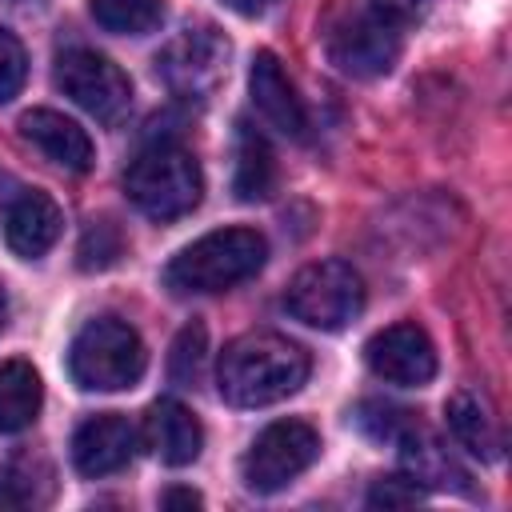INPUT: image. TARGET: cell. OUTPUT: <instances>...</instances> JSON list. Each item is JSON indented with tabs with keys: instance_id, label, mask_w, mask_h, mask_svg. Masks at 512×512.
Wrapping results in <instances>:
<instances>
[{
	"instance_id": "18",
	"label": "cell",
	"mask_w": 512,
	"mask_h": 512,
	"mask_svg": "<svg viewBox=\"0 0 512 512\" xmlns=\"http://www.w3.org/2000/svg\"><path fill=\"white\" fill-rule=\"evenodd\" d=\"M44 404L40 372L28 360H4L0 364V432H24Z\"/></svg>"
},
{
	"instance_id": "5",
	"label": "cell",
	"mask_w": 512,
	"mask_h": 512,
	"mask_svg": "<svg viewBox=\"0 0 512 512\" xmlns=\"http://www.w3.org/2000/svg\"><path fill=\"white\" fill-rule=\"evenodd\" d=\"M284 308L320 332H336L344 324H352L364 308V280L352 264L344 260H316L308 268H300L288 280L284 292Z\"/></svg>"
},
{
	"instance_id": "15",
	"label": "cell",
	"mask_w": 512,
	"mask_h": 512,
	"mask_svg": "<svg viewBox=\"0 0 512 512\" xmlns=\"http://www.w3.org/2000/svg\"><path fill=\"white\" fill-rule=\"evenodd\" d=\"M144 444L152 448V456L168 468H184L200 456L204 448V428L192 416V408H184L180 400L164 396L156 404H148L144 416Z\"/></svg>"
},
{
	"instance_id": "11",
	"label": "cell",
	"mask_w": 512,
	"mask_h": 512,
	"mask_svg": "<svg viewBox=\"0 0 512 512\" xmlns=\"http://www.w3.org/2000/svg\"><path fill=\"white\" fill-rule=\"evenodd\" d=\"M60 204L40 188H16L4 204V240L20 260L44 256L60 240Z\"/></svg>"
},
{
	"instance_id": "30",
	"label": "cell",
	"mask_w": 512,
	"mask_h": 512,
	"mask_svg": "<svg viewBox=\"0 0 512 512\" xmlns=\"http://www.w3.org/2000/svg\"><path fill=\"white\" fill-rule=\"evenodd\" d=\"M4 320H8V300H4V288H0V328H4Z\"/></svg>"
},
{
	"instance_id": "27",
	"label": "cell",
	"mask_w": 512,
	"mask_h": 512,
	"mask_svg": "<svg viewBox=\"0 0 512 512\" xmlns=\"http://www.w3.org/2000/svg\"><path fill=\"white\" fill-rule=\"evenodd\" d=\"M428 4L432 0H372V8L380 12V16H388L392 24H412V20H420L424 12H428Z\"/></svg>"
},
{
	"instance_id": "12",
	"label": "cell",
	"mask_w": 512,
	"mask_h": 512,
	"mask_svg": "<svg viewBox=\"0 0 512 512\" xmlns=\"http://www.w3.org/2000/svg\"><path fill=\"white\" fill-rule=\"evenodd\" d=\"M136 452V428L120 412L88 416L72 436V464L80 476H112Z\"/></svg>"
},
{
	"instance_id": "8",
	"label": "cell",
	"mask_w": 512,
	"mask_h": 512,
	"mask_svg": "<svg viewBox=\"0 0 512 512\" xmlns=\"http://www.w3.org/2000/svg\"><path fill=\"white\" fill-rule=\"evenodd\" d=\"M324 52L352 80L384 76L400 60V24H392L388 16H380L372 4L368 8H356V12H344L328 28Z\"/></svg>"
},
{
	"instance_id": "29",
	"label": "cell",
	"mask_w": 512,
	"mask_h": 512,
	"mask_svg": "<svg viewBox=\"0 0 512 512\" xmlns=\"http://www.w3.org/2000/svg\"><path fill=\"white\" fill-rule=\"evenodd\" d=\"M268 4H272V0H228V8L240 12V16H260Z\"/></svg>"
},
{
	"instance_id": "23",
	"label": "cell",
	"mask_w": 512,
	"mask_h": 512,
	"mask_svg": "<svg viewBox=\"0 0 512 512\" xmlns=\"http://www.w3.org/2000/svg\"><path fill=\"white\" fill-rule=\"evenodd\" d=\"M416 416L408 412V408H396V404H384V400H364L360 408H356V424L372 436V440H388V444H396V436L412 424Z\"/></svg>"
},
{
	"instance_id": "20",
	"label": "cell",
	"mask_w": 512,
	"mask_h": 512,
	"mask_svg": "<svg viewBox=\"0 0 512 512\" xmlns=\"http://www.w3.org/2000/svg\"><path fill=\"white\" fill-rule=\"evenodd\" d=\"M92 20L116 36H144L164 20V0H88Z\"/></svg>"
},
{
	"instance_id": "17",
	"label": "cell",
	"mask_w": 512,
	"mask_h": 512,
	"mask_svg": "<svg viewBox=\"0 0 512 512\" xmlns=\"http://www.w3.org/2000/svg\"><path fill=\"white\" fill-rule=\"evenodd\" d=\"M400 444V460L408 468V476L424 488H452V492H468V472L456 464V456L432 436L424 432L416 420L396 436Z\"/></svg>"
},
{
	"instance_id": "2",
	"label": "cell",
	"mask_w": 512,
	"mask_h": 512,
	"mask_svg": "<svg viewBox=\"0 0 512 512\" xmlns=\"http://www.w3.org/2000/svg\"><path fill=\"white\" fill-rule=\"evenodd\" d=\"M264 260H268V240L256 228H216L168 260L164 284L176 296L228 292L252 280L264 268Z\"/></svg>"
},
{
	"instance_id": "24",
	"label": "cell",
	"mask_w": 512,
	"mask_h": 512,
	"mask_svg": "<svg viewBox=\"0 0 512 512\" xmlns=\"http://www.w3.org/2000/svg\"><path fill=\"white\" fill-rule=\"evenodd\" d=\"M24 76H28V52L8 28H0V104H8L24 88Z\"/></svg>"
},
{
	"instance_id": "1",
	"label": "cell",
	"mask_w": 512,
	"mask_h": 512,
	"mask_svg": "<svg viewBox=\"0 0 512 512\" xmlns=\"http://www.w3.org/2000/svg\"><path fill=\"white\" fill-rule=\"evenodd\" d=\"M308 352L280 332L236 336L216 364L220 396L236 408H264L292 396L308 380Z\"/></svg>"
},
{
	"instance_id": "6",
	"label": "cell",
	"mask_w": 512,
	"mask_h": 512,
	"mask_svg": "<svg viewBox=\"0 0 512 512\" xmlns=\"http://www.w3.org/2000/svg\"><path fill=\"white\" fill-rule=\"evenodd\" d=\"M228 56H232V44L216 24H188L180 36H172L160 48L156 76L168 84L172 96L204 100L224 80Z\"/></svg>"
},
{
	"instance_id": "7",
	"label": "cell",
	"mask_w": 512,
	"mask_h": 512,
	"mask_svg": "<svg viewBox=\"0 0 512 512\" xmlns=\"http://www.w3.org/2000/svg\"><path fill=\"white\" fill-rule=\"evenodd\" d=\"M320 456V432L308 420H272L244 452L240 476L252 492H280Z\"/></svg>"
},
{
	"instance_id": "14",
	"label": "cell",
	"mask_w": 512,
	"mask_h": 512,
	"mask_svg": "<svg viewBox=\"0 0 512 512\" xmlns=\"http://www.w3.org/2000/svg\"><path fill=\"white\" fill-rule=\"evenodd\" d=\"M20 136L52 164L68 168V172H88L92 160H96V148L88 140V132L68 120L64 112H52V108H32L20 116Z\"/></svg>"
},
{
	"instance_id": "21",
	"label": "cell",
	"mask_w": 512,
	"mask_h": 512,
	"mask_svg": "<svg viewBox=\"0 0 512 512\" xmlns=\"http://www.w3.org/2000/svg\"><path fill=\"white\" fill-rule=\"evenodd\" d=\"M204 352H208L204 324H196V320L184 324L180 336L172 340V352H168V376H172V384L192 388L200 380V372H204Z\"/></svg>"
},
{
	"instance_id": "13",
	"label": "cell",
	"mask_w": 512,
	"mask_h": 512,
	"mask_svg": "<svg viewBox=\"0 0 512 512\" xmlns=\"http://www.w3.org/2000/svg\"><path fill=\"white\" fill-rule=\"evenodd\" d=\"M248 92H252V104L256 112L280 132V136H292L300 140L308 132V112L284 72V64L272 56V52H256L252 56V68H248Z\"/></svg>"
},
{
	"instance_id": "10",
	"label": "cell",
	"mask_w": 512,
	"mask_h": 512,
	"mask_svg": "<svg viewBox=\"0 0 512 512\" xmlns=\"http://www.w3.org/2000/svg\"><path fill=\"white\" fill-rule=\"evenodd\" d=\"M364 360L380 380L400 384V388H424L436 376V348H432L428 332L412 320L380 328L364 344Z\"/></svg>"
},
{
	"instance_id": "16",
	"label": "cell",
	"mask_w": 512,
	"mask_h": 512,
	"mask_svg": "<svg viewBox=\"0 0 512 512\" xmlns=\"http://www.w3.org/2000/svg\"><path fill=\"white\" fill-rule=\"evenodd\" d=\"M444 416H448V428L460 448H468L480 460H500L504 432H500V416L484 392H476V388L452 392V400L444 404Z\"/></svg>"
},
{
	"instance_id": "19",
	"label": "cell",
	"mask_w": 512,
	"mask_h": 512,
	"mask_svg": "<svg viewBox=\"0 0 512 512\" xmlns=\"http://www.w3.org/2000/svg\"><path fill=\"white\" fill-rule=\"evenodd\" d=\"M276 184V160H272V148L268 140L248 124L240 120L236 124V172H232V192L240 200H264Z\"/></svg>"
},
{
	"instance_id": "28",
	"label": "cell",
	"mask_w": 512,
	"mask_h": 512,
	"mask_svg": "<svg viewBox=\"0 0 512 512\" xmlns=\"http://www.w3.org/2000/svg\"><path fill=\"white\" fill-rule=\"evenodd\" d=\"M160 504H164V508H200L204 496L192 492V488H164V492H160Z\"/></svg>"
},
{
	"instance_id": "3",
	"label": "cell",
	"mask_w": 512,
	"mask_h": 512,
	"mask_svg": "<svg viewBox=\"0 0 512 512\" xmlns=\"http://www.w3.org/2000/svg\"><path fill=\"white\" fill-rule=\"evenodd\" d=\"M124 192L144 216L176 220V216H188L200 204L204 176H200V164L188 148H180L172 140H160V144H148L128 164Z\"/></svg>"
},
{
	"instance_id": "4",
	"label": "cell",
	"mask_w": 512,
	"mask_h": 512,
	"mask_svg": "<svg viewBox=\"0 0 512 512\" xmlns=\"http://www.w3.org/2000/svg\"><path fill=\"white\" fill-rule=\"evenodd\" d=\"M148 368L144 340L132 324L116 316L88 320L68 348V376L84 392H120L132 388Z\"/></svg>"
},
{
	"instance_id": "9",
	"label": "cell",
	"mask_w": 512,
	"mask_h": 512,
	"mask_svg": "<svg viewBox=\"0 0 512 512\" xmlns=\"http://www.w3.org/2000/svg\"><path fill=\"white\" fill-rule=\"evenodd\" d=\"M56 88L100 124H116L132 104V80L92 48H68L56 56Z\"/></svg>"
},
{
	"instance_id": "22",
	"label": "cell",
	"mask_w": 512,
	"mask_h": 512,
	"mask_svg": "<svg viewBox=\"0 0 512 512\" xmlns=\"http://www.w3.org/2000/svg\"><path fill=\"white\" fill-rule=\"evenodd\" d=\"M124 256V232L112 224V220H92L80 236V248H76V264L84 272H104L112 268L116 260Z\"/></svg>"
},
{
	"instance_id": "26",
	"label": "cell",
	"mask_w": 512,
	"mask_h": 512,
	"mask_svg": "<svg viewBox=\"0 0 512 512\" xmlns=\"http://www.w3.org/2000/svg\"><path fill=\"white\" fill-rule=\"evenodd\" d=\"M36 500V480L20 464H0V508H28Z\"/></svg>"
},
{
	"instance_id": "25",
	"label": "cell",
	"mask_w": 512,
	"mask_h": 512,
	"mask_svg": "<svg viewBox=\"0 0 512 512\" xmlns=\"http://www.w3.org/2000/svg\"><path fill=\"white\" fill-rule=\"evenodd\" d=\"M424 496H428V488L416 484L412 476H380L368 488V504L372 508H408V504H420Z\"/></svg>"
}]
</instances>
